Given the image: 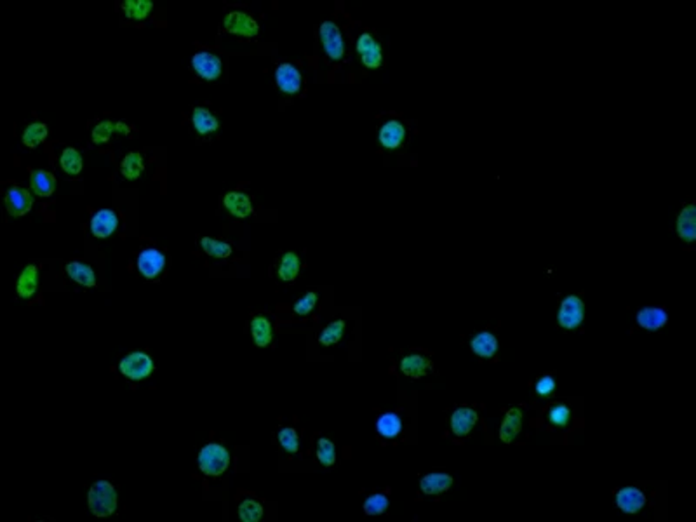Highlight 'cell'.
I'll return each mask as SVG.
<instances>
[{"instance_id":"cell-7","label":"cell","mask_w":696,"mask_h":522,"mask_svg":"<svg viewBox=\"0 0 696 522\" xmlns=\"http://www.w3.org/2000/svg\"><path fill=\"white\" fill-rule=\"evenodd\" d=\"M357 54L361 58L362 65L369 70H378L383 63V51L381 45L376 42V38L372 37L369 31L362 33L361 37L357 38Z\"/></svg>"},{"instance_id":"cell-15","label":"cell","mask_w":696,"mask_h":522,"mask_svg":"<svg viewBox=\"0 0 696 522\" xmlns=\"http://www.w3.org/2000/svg\"><path fill=\"white\" fill-rule=\"evenodd\" d=\"M479 422V412L472 408H458L451 415V432L456 437H467Z\"/></svg>"},{"instance_id":"cell-4","label":"cell","mask_w":696,"mask_h":522,"mask_svg":"<svg viewBox=\"0 0 696 522\" xmlns=\"http://www.w3.org/2000/svg\"><path fill=\"white\" fill-rule=\"evenodd\" d=\"M319 37H321L322 47L328 58L333 61H342L345 56V42H343V35L338 24L331 20L324 21L319 30Z\"/></svg>"},{"instance_id":"cell-11","label":"cell","mask_w":696,"mask_h":522,"mask_svg":"<svg viewBox=\"0 0 696 522\" xmlns=\"http://www.w3.org/2000/svg\"><path fill=\"white\" fill-rule=\"evenodd\" d=\"M648 503V498H646L644 493L637 488H632V486H627V488H621L620 491L616 493V505L618 509L623 514H639Z\"/></svg>"},{"instance_id":"cell-10","label":"cell","mask_w":696,"mask_h":522,"mask_svg":"<svg viewBox=\"0 0 696 522\" xmlns=\"http://www.w3.org/2000/svg\"><path fill=\"white\" fill-rule=\"evenodd\" d=\"M6 207L9 216L20 218L30 213L33 207V195L28 190L20 188V186H13L7 190L6 195Z\"/></svg>"},{"instance_id":"cell-32","label":"cell","mask_w":696,"mask_h":522,"mask_svg":"<svg viewBox=\"0 0 696 522\" xmlns=\"http://www.w3.org/2000/svg\"><path fill=\"white\" fill-rule=\"evenodd\" d=\"M59 165H61V169L66 172V174L70 176L80 174L84 165L82 155H80L75 148H65L61 157H59Z\"/></svg>"},{"instance_id":"cell-9","label":"cell","mask_w":696,"mask_h":522,"mask_svg":"<svg viewBox=\"0 0 696 522\" xmlns=\"http://www.w3.org/2000/svg\"><path fill=\"white\" fill-rule=\"evenodd\" d=\"M275 84L284 94L294 96V94L300 93L303 79H301L300 70L293 63H282L275 70Z\"/></svg>"},{"instance_id":"cell-25","label":"cell","mask_w":696,"mask_h":522,"mask_svg":"<svg viewBox=\"0 0 696 522\" xmlns=\"http://www.w3.org/2000/svg\"><path fill=\"white\" fill-rule=\"evenodd\" d=\"M65 271L72 281H75L77 284L84 285V288H94V285H96V274H94V270L89 267V264L79 263V261H72V263L66 264Z\"/></svg>"},{"instance_id":"cell-24","label":"cell","mask_w":696,"mask_h":522,"mask_svg":"<svg viewBox=\"0 0 696 522\" xmlns=\"http://www.w3.org/2000/svg\"><path fill=\"white\" fill-rule=\"evenodd\" d=\"M192 124L193 129L200 134V136H206V134L216 133L220 129V122L218 119L211 114L209 110L202 107H195L192 112Z\"/></svg>"},{"instance_id":"cell-40","label":"cell","mask_w":696,"mask_h":522,"mask_svg":"<svg viewBox=\"0 0 696 522\" xmlns=\"http://www.w3.org/2000/svg\"><path fill=\"white\" fill-rule=\"evenodd\" d=\"M279 442L282 449L289 454L298 453V449H300V437H298L296 430L289 428V426L279 432Z\"/></svg>"},{"instance_id":"cell-27","label":"cell","mask_w":696,"mask_h":522,"mask_svg":"<svg viewBox=\"0 0 696 522\" xmlns=\"http://www.w3.org/2000/svg\"><path fill=\"white\" fill-rule=\"evenodd\" d=\"M251 333L252 340H255L256 347L265 348L272 343V324L265 315H256L251 322Z\"/></svg>"},{"instance_id":"cell-5","label":"cell","mask_w":696,"mask_h":522,"mask_svg":"<svg viewBox=\"0 0 696 522\" xmlns=\"http://www.w3.org/2000/svg\"><path fill=\"white\" fill-rule=\"evenodd\" d=\"M153 361L150 359V355L143 354V352H133V354L126 355L124 359L119 364V369H121L122 375L126 378L133 380V382H139V380L149 378L153 373Z\"/></svg>"},{"instance_id":"cell-22","label":"cell","mask_w":696,"mask_h":522,"mask_svg":"<svg viewBox=\"0 0 696 522\" xmlns=\"http://www.w3.org/2000/svg\"><path fill=\"white\" fill-rule=\"evenodd\" d=\"M470 350L481 359H493L498 352V338L490 331H481L470 340Z\"/></svg>"},{"instance_id":"cell-44","label":"cell","mask_w":696,"mask_h":522,"mask_svg":"<svg viewBox=\"0 0 696 522\" xmlns=\"http://www.w3.org/2000/svg\"><path fill=\"white\" fill-rule=\"evenodd\" d=\"M115 133L122 134V136H128L131 133V128H129L126 122H115Z\"/></svg>"},{"instance_id":"cell-18","label":"cell","mask_w":696,"mask_h":522,"mask_svg":"<svg viewBox=\"0 0 696 522\" xmlns=\"http://www.w3.org/2000/svg\"><path fill=\"white\" fill-rule=\"evenodd\" d=\"M223 206L232 216L239 218V220H245L255 211L251 199L242 192H228L223 199Z\"/></svg>"},{"instance_id":"cell-36","label":"cell","mask_w":696,"mask_h":522,"mask_svg":"<svg viewBox=\"0 0 696 522\" xmlns=\"http://www.w3.org/2000/svg\"><path fill=\"white\" fill-rule=\"evenodd\" d=\"M548 422L554 425L555 428H566L571 423V409L566 404H554L548 409Z\"/></svg>"},{"instance_id":"cell-39","label":"cell","mask_w":696,"mask_h":522,"mask_svg":"<svg viewBox=\"0 0 696 522\" xmlns=\"http://www.w3.org/2000/svg\"><path fill=\"white\" fill-rule=\"evenodd\" d=\"M386 509H388V498L383 493L371 495L364 502V512L368 516H381V514L386 512Z\"/></svg>"},{"instance_id":"cell-41","label":"cell","mask_w":696,"mask_h":522,"mask_svg":"<svg viewBox=\"0 0 696 522\" xmlns=\"http://www.w3.org/2000/svg\"><path fill=\"white\" fill-rule=\"evenodd\" d=\"M114 133H115V124H112V121H101L100 124L94 126L93 133H91V137H93V143L105 144L110 141L112 134Z\"/></svg>"},{"instance_id":"cell-1","label":"cell","mask_w":696,"mask_h":522,"mask_svg":"<svg viewBox=\"0 0 696 522\" xmlns=\"http://www.w3.org/2000/svg\"><path fill=\"white\" fill-rule=\"evenodd\" d=\"M89 509L96 517H108L117 510V491L110 482H94L89 489Z\"/></svg>"},{"instance_id":"cell-38","label":"cell","mask_w":696,"mask_h":522,"mask_svg":"<svg viewBox=\"0 0 696 522\" xmlns=\"http://www.w3.org/2000/svg\"><path fill=\"white\" fill-rule=\"evenodd\" d=\"M263 516V507L255 500H244L239 505V517L244 522H258Z\"/></svg>"},{"instance_id":"cell-19","label":"cell","mask_w":696,"mask_h":522,"mask_svg":"<svg viewBox=\"0 0 696 522\" xmlns=\"http://www.w3.org/2000/svg\"><path fill=\"white\" fill-rule=\"evenodd\" d=\"M406 128L400 121H388L379 129V143L386 150H397L406 141Z\"/></svg>"},{"instance_id":"cell-21","label":"cell","mask_w":696,"mask_h":522,"mask_svg":"<svg viewBox=\"0 0 696 522\" xmlns=\"http://www.w3.org/2000/svg\"><path fill=\"white\" fill-rule=\"evenodd\" d=\"M522 419H524V415H522L521 409L519 408L508 409L507 415H505V418H504V423H501V426H500L501 442L512 444L515 439H517V435L521 433V430H522Z\"/></svg>"},{"instance_id":"cell-26","label":"cell","mask_w":696,"mask_h":522,"mask_svg":"<svg viewBox=\"0 0 696 522\" xmlns=\"http://www.w3.org/2000/svg\"><path fill=\"white\" fill-rule=\"evenodd\" d=\"M376 430L383 439H395L402 432V419L397 412H383L376 422Z\"/></svg>"},{"instance_id":"cell-8","label":"cell","mask_w":696,"mask_h":522,"mask_svg":"<svg viewBox=\"0 0 696 522\" xmlns=\"http://www.w3.org/2000/svg\"><path fill=\"white\" fill-rule=\"evenodd\" d=\"M192 68L195 70V73L200 77V79L207 80V82L218 80L221 77V72H223L221 59L218 58L216 54L207 51H200L193 54Z\"/></svg>"},{"instance_id":"cell-23","label":"cell","mask_w":696,"mask_h":522,"mask_svg":"<svg viewBox=\"0 0 696 522\" xmlns=\"http://www.w3.org/2000/svg\"><path fill=\"white\" fill-rule=\"evenodd\" d=\"M38 288V268L35 264H28L23 268L20 278H17L16 291L17 296L23 299H30L37 292Z\"/></svg>"},{"instance_id":"cell-34","label":"cell","mask_w":696,"mask_h":522,"mask_svg":"<svg viewBox=\"0 0 696 522\" xmlns=\"http://www.w3.org/2000/svg\"><path fill=\"white\" fill-rule=\"evenodd\" d=\"M343 333H345V320L342 319L333 320V322H329L328 326L324 327V331L321 333V336H319V343H321L322 347H331V345L338 343V341L342 340Z\"/></svg>"},{"instance_id":"cell-12","label":"cell","mask_w":696,"mask_h":522,"mask_svg":"<svg viewBox=\"0 0 696 522\" xmlns=\"http://www.w3.org/2000/svg\"><path fill=\"white\" fill-rule=\"evenodd\" d=\"M136 264H138L139 274L145 278H156L159 277L160 271L166 267V256L162 255L157 249H145V251L139 253L138 260H136Z\"/></svg>"},{"instance_id":"cell-2","label":"cell","mask_w":696,"mask_h":522,"mask_svg":"<svg viewBox=\"0 0 696 522\" xmlns=\"http://www.w3.org/2000/svg\"><path fill=\"white\" fill-rule=\"evenodd\" d=\"M230 465V454L220 444H207L199 453L200 470L211 477H218L223 474Z\"/></svg>"},{"instance_id":"cell-6","label":"cell","mask_w":696,"mask_h":522,"mask_svg":"<svg viewBox=\"0 0 696 522\" xmlns=\"http://www.w3.org/2000/svg\"><path fill=\"white\" fill-rule=\"evenodd\" d=\"M223 28L230 35H237V37L252 38L259 33V24L255 17L249 14L242 13V10H232L225 16Z\"/></svg>"},{"instance_id":"cell-28","label":"cell","mask_w":696,"mask_h":522,"mask_svg":"<svg viewBox=\"0 0 696 522\" xmlns=\"http://www.w3.org/2000/svg\"><path fill=\"white\" fill-rule=\"evenodd\" d=\"M31 190L40 197H51L56 190L54 174L42 169L31 172Z\"/></svg>"},{"instance_id":"cell-13","label":"cell","mask_w":696,"mask_h":522,"mask_svg":"<svg viewBox=\"0 0 696 522\" xmlns=\"http://www.w3.org/2000/svg\"><path fill=\"white\" fill-rule=\"evenodd\" d=\"M676 232L677 237L686 244L696 241V206L695 204H686L677 214L676 221Z\"/></svg>"},{"instance_id":"cell-30","label":"cell","mask_w":696,"mask_h":522,"mask_svg":"<svg viewBox=\"0 0 696 522\" xmlns=\"http://www.w3.org/2000/svg\"><path fill=\"white\" fill-rule=\"evenodd\" d=\"M122 10L129 20L143 21L152 14L153 2L152 0H124L122 2Z\"/></svg>"},{"instance_id":"cell-14","label":"cell","mask_w":696,"mask_h":522,"mask_svg":"<svg viewBox=\"0 0 696 522\" xmlns=\"http://www.w3.org/2000/svg\"><path fill=\"white\" fill-rule=\"evenodd\" d=\"M635 320H637V324L644 331L655 333V331H660L662 327L667 326L669 313L663 308H660V306H646V308L639 310L637 315H635Z\"/></svg>"},{"instance_id":"cell-37","label":"cell","mask_w":696,"mask_h":522,"mask_svg":"<svg viewBox=\"0 0 696 522\" xmlns=\"http://www.w3.org/2000/svg\"><path fill=\"white\" fill-rule=\"evenodd\" d=\"M317 460L321 461L324 467H333L336 463V447L335 444L331 442L326 437H321L317 440Z\"/></svg>"},{"instance_id":"cell-3","label":"cell","mask_w":696,"mask_h":522,"mask_svg":"<svg viewBox=\"0 0 696 522\" xmlns=\"http://www.w3.org/2000/svg\"><path fill=\"white\" fill-rule=\"evenodd\" d=\"M583 320H585V303H583V299L580 296L568 294L561 301V306H559V326L566 331H575L582 326Z\"/></svg>"},{"instance_id":"cell-33","label":"cell","mask_w":696,"mask_h":522,"mask_svg":"<svg viewBox=\"0 0 696 522\" xmlns=\"http://www.w3.org/2000/svg\"><path fill=\"white\" fill-rule=\"evenodd\" d=\"M47 126L44 122H33L23 130V144L28 148H37L47 137Z\"/></svg>"},{"instance_id":"cell-16","label":"cell","mask_w":696,"mask_h":522,"mask_svg":"<svg viewBox=\"0 0 696 522\" xmlns=\"http://www.w3.org/2000/svg\"><path fill=\"white\" fill-rule=\"evenodd\" d=\"M119 227V218L114 211L101 209L91 220V232L98 239H108Z\"/></svg>"},{"instance_id":"cell-17","label":"cell","mask_w":696,"mask_h":522,"mask_svg":"<svg viewBox=\"0 0 696 522\" xmlns=\"http://www.w3.org/2000/svg\"><path fill=\"white\" fill-rule=\"evenodd\" d=\"M453 477L449 474H442V472H434V474H427L421 477L420 489L423 495L427 496H439L444 495L446 491L453 488Z\"/></svg>"},{"instance_id":"cell-29","label":"cell","mask_w":696,"mask_h":522,"mask_svg":"<svg viewBox=\"0 0 696 522\" xmlns=\"http://www.w3.org/2000/svg\"><path fill=\"white\" fill-rule=\"evenodd\" d=\"M145 171V158L138 151H131L121 162V172L126 179H138Z\"/></svg>"},{"instance_id":"cell-43","label":"cell","mask_w":696,"mask_h":522,"mask_svg":"<svg viewBox=\"0 0 696 522\" xmlns=\"http://www.w3.org/2000/svg\"><path fill=\"white\" fill-rule=\"evenodd\" d=\"M555 389H557V383H555V380L548 375L540 376V378L536 380V383H534V390H536V394L540 395V397H550V395L555 392Z\"/></svg>"},{"instance_id":"cell-35","label":"cell","mask_w":696,"mask_h":522,"mask_svg":"<svg viewBox=\"0 0 696 522\" xmlns=\"http://www.w3.org/2000/svg\"><path fill=\"white\" fill-rule=\"evenodd\" d=\"M200 248H202V251L206 253V255L213 256V258L218 260L228 258V256L232 255V246L228 244V242H221L211 237L200 239Z\"/></svg>"},{"instance_id":"cell-31","label":"cell","mask_w":696,"mask_h":522,"mask_svg":"<svg viewBox=\"0 0 696 522\" xmlns=\"http://www.w3.org/2000/svg\"><path fill=\"white\" fill-rule=\"evenodd\" d=\"M300 268L301 263L296 253H286L279 264V278L284 282H293L300 274Z\"/></svg>"},{"instance_id":"cell-20","label":"cell","mask_w":696,"mask_h":522,"mask_svg":"<svg viewBox=\"0 0 696 522\" xmlns=\"http://www.w3.org/2000/svg\"><path fill=\"white\" fill-rule=\"evenodd\" d=\"M430 369H432L430 359L425 357V355L421 354L404 355L402 361H400V373H404V375L409 376V378L413 380L423 378V376H427L428 373H430Z\"/></svg>"},{"instance_id":"cell-42","label":"cell","mask_w":696,"mask_h":522,"mask_svg":"<svg viewBox=\"0 0 696 522\" xmlns=\"http://www.w3.org/2000/svg\"><path fill=\"white\" fill-rule=\"evenodd\" d=\"M319 296L317 292H307L305 296H301L296 303H294V313L300 317H307L308 313H312V310L317 306Z\"/></svg>"}]
</instances>
